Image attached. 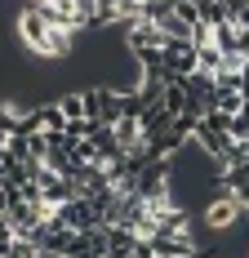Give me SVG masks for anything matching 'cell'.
I'll return each instance as SVG.
<instances>
[{
	"label": "cell",
	"mask_w": 249,
	"mask_h": 258,
	"mask_svg": "<svg viewBox=\"0 0 249 258\" xmlns=\"http://www.w3.org/2000/svg\"><path fill=\"white\" fill-rule=\"evenodd\" d=\"M18 31H23V45L36 53V58H67V53H72V40H76L72 31L53 27L49 18H45L40 9H31V5H27L23 18H18Z\"/></svg>",
	"instance_id": "obj_1"
}]
</instances>
